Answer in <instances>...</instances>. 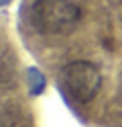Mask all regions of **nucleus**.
Returning a JSON list of instances; mask_svg holds the SVG:
<instances>
[{
  "label": "nucleus",
  "instance_id": "obj_1",
  "mask_svg": "<svg viewBox=\"0 0 122 127\" xmlns=\"http://www.w3.org/2000/svg\"><path fill=\"white\" fill-rule=\"evenodd\" d=\"M81 10L71 0H35L31 25L41 35H67L77 27Z\"/></svg>",
  "mask_w": 122,
  "mask_h": 127
},
{
  "label": "nucleus",
  "instance_id": "obj_2",
  "mask_svg": "<svg viewBox=\"0 0 122 127\" xmlns=\"http://www.w3.org/2000/svg\"><path fill=\"white\" fill-rule=\"evenodd\" d=\"M61 82L65 90L69 92V96L79 102V105H87L96 98V94L100 92L102 86V74L92 62L77 60L69 62L67 66L61 70Z\"/></svg>",
  "mask_w": 122,
  "mask_h": 127
},
{
  "label": "nucleus",
  "instance_id": "obj_3",
  "mask_svg": "<svg viewBox=\"0 0 122 127\" xmlns=\"http://www.w3.org/2000/svg\"><path fill=\"white\" fill-rule=\"evenodd\" d=\"M0 127H14V115L4 105H0Z\"/></svg>",
  "mask_w": 122,
  "mask_h": 127
}]
</instances>
